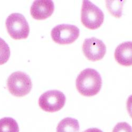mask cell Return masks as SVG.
Returning a JSON list of instances; mask_svg holds the SVG:
<instances>
[{"label":"cell","instance_id":"obj_5","mask_svg":"<svg viewBox=\"0 0 132 132\" xmlns=\"http://www.w3.org/2000/svg\"><path fill=\"white\" fill-rule=\"evenodd\" d=\"M65 101V96L61 92L57 90H49L40 97L39 105L43 111L53 113L62 109Z\"/></svg>","mask_w":132,"mask_h":132},{"label":"cell","instance_id":"obj_15","mask_svg":"<svg viewBox=\"0 0 132 132\" xmlns=\"http://www.w3.org/2000/svg\"><path fill=\"white\" fill-rule=\"evenodd\" d=\"M83 132H103V131L101 129L97 128H91L84 131Z\"/></svg>","mask_w":132,"mask_h":132},{"label":"cell","instance_id":"obj_3","mask_svg":"<svg viewBox=\"0 0 132 132\" xmlns=\"http://www.w3.org/2000/svg\"><path fill=\"white\" fill-rule=\"evenodd\" d=\"M5 26L8 34L14 40L26 39L29 36V26L22 14L17 13L10 14L6 19Z\"/></svg>","mask_w":132,"mask_h":132},{"label":"cell","instance_id":"obj_4","mask_svg":"<svg viewBox=\"0 0 132 132\" xmlns=\"http://www.w3.org/2000/svg\"><path fill=\"white\" fill-rule=\"evenodd\" d=\"M7 89L15 97H23L28 94L32 87L30 77L26 73L16 71L12 73L7 79Z\"/></svg>","mask_w":132,"mask_h":132},{"label":"cell","instance_id":"obj_13","mask_svg":"<svg viewBox=\"0 0 132 132\" xmlns=\"http://www.w3.org/2000/svg\"><path fill=\"white\" fill-rule=\"evenodd\" d=\"M10 57V49L6 42L0 38V65L5 63Z\"/></svg>","mask_w":132,"mask_h":132},{"label":"cell","instance_id":"obj_8","mask_svg":"<svg viewBox=\"0 0 132 132\" xmlns=\"http://www.w3.org/2000/svg\"><path fill=\"white\" fill-rule=\"evenodd\" d=\"M54 10V3L50 0H38L33 3L30 8L32 18L38 20H45L50 17Z\"/></svg>","mask_w":132,"mask_h":132},{"label":"cell","instance_id":"obj_9","mask_svg":"<svg viewBox=\"0 0 132 132\" xmlns=\"http://www.w3.org/2000/svg\"><path fill=\"white\" fill-rule=\"evenodd\" d=\"M131 42L127 41L118 46L115 51V58L117 62L122 65H131L132 47Z\"/></svg>","mask_w":132,"mask_h":132},{"label":"cell","instance_id":"obj_11","mask_svg":"<svg viewBox=\"0 0 132 132\" xmlns=\"http://www.w3.org/2000/svg\"><path fill=\"white\" fill-rule=\"evenodd\" d=\"M0 132H19L16 120L11 117H4L0 119Z\"/></svg>","mask_w":132,"mask_h":132},{"label":"cell","instance_id":"obj_14","mask_svg":"<svg viewBox=\"0 0 132 132\" xmlns=\"http://www.w3.org/2000/svg\"><path fill=\"white\" fill-rule=\"evenodd\" d=\"M112 132H131V127L126 122L118 123L114 127Z\"/></svg>","mask_w":132,"mask_h":132},{"label":"cell","instance_id":"obj_7","mask_svg":"<svg viewBox=\"0 0 132 132\" xmlns=\"http://www.w3.org/2000/svg\"><path fill=\"white\" fill-rule=\"evenodd\" d=\"M82 51L89 60L96 61L102 60L106 53V47L101 40L93 37L85 40Z\"/></svg>","mask_w":132,"mask_h":132},{"label":"cell","instance_id":"obj_6","mask_svg":"<svg viewBox=\"0 0 132 132\" xmlns=\"http://www.w3.org/2000/svg\"><path fill=\"white\" fill-rule=\"evenodd\" d=\"M79 28L74 25L59 24L53 28L51 32L52 40L59 45H69L79 36Z\"/></svg>","mask_w":132,"mask_h":132},{"label":"cell","instance_id":"obj_2","mask_svg":"<svg viewBox=\"0 0 132 132\" xmlns=\"http://www.w3.org/2000/svg\"><path fill=\"white\" fill-rule=\"evenodd\" d=\"M104 14L102 11L89 1H84L81 12L82 24L90 30H96L104 22Z\"/></svg>","mask_w":132,"mask_h":132},{"label":"cell","instance_id":"obj_1","mask_svg":"<svg viewBox=\"0 0 132 132\" xmlns=\"http://www.w3.org/2000/svg\"><path fill=\"white\" fill-rule=\"evenodd\" d=\"M78 92L84 96L91 97L97 95L101 89L102 79L96 70L87 68L78 76L76 81Z\"/></svg>","mask_w":132,"mask_h":132},{"label":"cell","instance_id":"obj_10","mask_svg":"<svg viewBox=\"0 0 132 132\" xmlns=\"http://www.w3.org/2000/svg\"><path fill=\"white\" fill-rule=\"evenodd\" d=\"M79 124L77 120L67 117L59 123L57 127V132H79Z\"/></svg>","mask_w":132,"mask_h":132},{"label":"cell","instance_id":"obj_12","mask_svg":"<svg viewBox=\"0 0 132 132\" xmlns=\"http://www.w3.org/2000/svg\"><path fill=\"white\" fill-rule=\"evenodd\" d=\"M123 1H107L106 6L109 12L114 16L119 18L122 15Z\"/></svg>","mask_w":132,"mask_h":132}]
</instances>
